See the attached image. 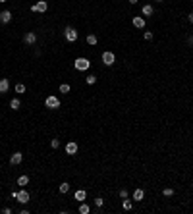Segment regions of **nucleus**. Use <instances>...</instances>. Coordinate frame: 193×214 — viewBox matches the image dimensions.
I'll use <instances>...</instances> for the list:
<instances>
[{
  "instance_id": "nucleus-1",
  "label": "nucleus",
  "mask_w": 193,
  "mask_h": 214,
  "mask_svg": "<svg viewBox=\"0 0 193 214\" xmlns=\"http://www.w3.org/2000/svg\"><path fill=\"white\" fill-rule=\"evenodd\" d=\"M47 10H48V2L47 0H39V2H35L31 6V12H37V14H44Z\"/></svg>"
},
{
  "instance_id": "nucleus-2",
  "label": "nucleus",
  "mask_w": 193,
  "mask_h": 214,
  "mask_svg": "<svg viewBox=\"0 0 193 214\" xmlns=\"http://www.w3.org/2000/svg\"><path fill=\"white\" fill-rule=\"evenodd\" d=\"M44 106H47V108H50V110L60 108V100H58V97H54V94L47 97V98H44Z\"/></svg>"
},
{
  "instance_id": "nucleus-3",
  "label": "nucleus",
  "mask_w": 193,
  "mask_h": 214,
  "mask_svg": "<svg viewBox=\"0 0 193 214\" xmlns=\"http://www.w3.org/2000/svg\"><path fill=\"white\" fill-rule=\"evenodd\" d=\"M64 37H66L68 43H75V41H77V31L73 29V27H66V29H64Z\"/></svg>"
},
{
  "instance_id": "nucleus-4",
  "label": "nucleus",
  "mask_w": 193,
  "mask_h": 214,
  "mask_svg": "<svg viewBox=\"0 0 193 214\" xmlns=\"http://www.w3.org/2000/svg\"><path fill=\"white\" fill-rule=\"evenodd\" d=\"M73 66H75V69H79V72H85V69H89V66H91V62L87 58H77L73 62Z\"/></svg>"
},
{
  "instance_id": "nucleus-5",
  "label": "nucleus",
  "mask_w": 193,
  "mask_h": 214,
  "mask_svg": "<svg viewBox=\"0 0 193 214\" xmlns=\"http://www.w3.org/2000/svg\"><path fill=\"white\" fill-rule=\"evenodd\" d=\"M114 62H116V56H114V52H110V50L102 52V64H104V66H112Z\"/></svg>"
},
{
  "instance_id": "nucleus-6",
  "label": "nucleus",
  "mask_w": 193,
  "mask_h": 214,
  "mask_svg": "<svg viewBox=\"0 0 193 214\" xmlns=\"http://www.w3.org/2000/svg\"><path fill=\"white\" fill-rule=\"evenodd\" d=\"M16 199H18L19 204H27V203H29V193H27L25 189H21L19 193H16Z\"/></svg>"
},
{
  "instance_id": "nucleus-7",
  "label": "nucleus",
  "mask_w": 193,
  "mask_h": 214,
  "mask_svg": "<svg viewBox=\"0 0 193 214\" xmlns=\"http://www.w3.org/2000/svg\"><path fill=\"white\" fill-rule=\"evenodd\" d=\"M23 43H25V44H35L37 43V35L33 31L25 33V35H23Z\"/></svg>"
},
{
  "instance_id": "nucleus-8",
  "label": "nucleus",
  "mask_w": 193,
  "mask_h": 214,
  "mask_svg": "<svg viewBox=\"0 0 193 214\" xmlns=\"http://www.w3.org/2000/svg\"><path fill=\"white\" fill-rule=\"evenodd\" d=\"M131 23H133V27H137V29H143V27H145V18L135 15V18L131 19Z\"/></svg>"
},
{
  "instance_id": "nucleus-9",
  "label": "nucleus",
  "mask_w": 193,
  "mask_h": 214,
  "mask_svg": "<svg viewBox=\"0 0 193 214\" xmlns=\"http://www.w3.org/2000/svg\"><path fill=\"white\" fill-rule=\"evenodd\" d=\"M153 14H155V8L151 6V4H145L143 10H141V15H143V18H151Z\"/></svg>"
},
{
  "instance_id": "nucleus-10",
  "label": "nucleus",
  "mask_w": 193,
  "mask_h": 214,
  "mask_svg": "<svg viewBox=\"0 0 193 214\" xmlns=\"http://www.w3.org/2000/svg\"><path fill=\"white\" fill-rule=\"evenodd\" d=\"M10 21H12V12L10 10L0 12V23H10Z\"/></svg>"
},
{
  "instance_id": "nucleus-11",
  "label": "nucleus",
  "mask_w": 193,
  "mask_h": 214,
  "mask_svg": "<svg viewBox=\"0 0 193 214\" xmlns=\"http://www.w3.org/2000/svg\"><path fill=\"white\" fill-rule=\"evenodd\" d=\"M21 160H23V154L21 153H14V154L10 156V164H14V166L21 164Z\"/></svg>"
},
{
  "instance_id": "nucleus-12",
  "label": "nucleus",
  "mask_w": 193,
  "mask_h": 214,
  "mask_svg": "<svg viewBox=\"0 0 193 214\" xmlns=\"http://www.w3.org/2000/svg\"><path fill=\"white\" fill-rule=\"evenodd\" d=\"M66 153H68V154H75V153H77V143H75V141L66 143Z\"/></svg>"
},
{
  "instance_id": "nucleus-13",
  "label": "nucleus",
  "mask_w": 193,
  "mask_h": 214,
  "mask_svg": "<svg viewBox=\"0 0 193 214\" xmlns=\"http://www.w3.org/2000/svg\"><path fill=\"white\" fill-rule=\"evenodd\" d=\"M143 197H145V191H143L141 187H137L133 191V201H143Z\"/></svg>"
},
{
  "instance_id": "nucleus-14",
  "label": "nucleus",
  "mask_w": 193,
  "mask_h": 214,
  "mask_svg": "<svg viewBox=\"0 0 193 214\" xmlns=\"http://www.w3.org/2000/svg\"><path fill=\"white\" fill-rule=\"evenodd\" d=\"M85 197H87V193H85V189H77L75 191V201H79V203H83Z\"/></svg>"
},
{
  "instance_id": "nucleus-15",
  "label": "nucleus",
  "mask_w": 193,
  "mask_h": 214,
  "mask_svg": "<svg viewBox=\"0 0 193 214\" xmlns=\"http://www.w3.org/2000/svg\"><path fill=\"white\" fill-rule=\"evenodd\" d=\"M8 89H10V81L8 79H0V93H8Z\"/></svg>"
},
{
  "instance_id": "nucleus-16",
  "label": "nucleus",
  "mask_w": 193,
  "mask_h": 214,
  "mask_svg": "<svg viewBox=\"0 0 193 214\" xmlns=\"http://www.w3.org/2000/svg\"><path fill=\"white\" fill-rule=\"evenodd\" d=\"M10 108H12V110H19V108H21L19 98H12V100H10Z\"/></svg>"
},
{
  "instance_id": "nucleus-17",
  "label": "nucleus",
  "mask_w": 193,
  "mask_h": 214,
  "mask_svg": "<svg viewBox=\"0 0 193 214\" xmlns=\"http://www.w3.org/2000/svg\"><path fill=\"white\" fill-rule=\"evenodd\" d=\"M27 183H29V176H19V178H18V185H21V187H25Z\"/></svg>"
},
{
  "instance_id": "nucleus-18",
  "label": "nucleus",
  "mask_w": 193,
  "mask_h": 214,
  "mask_svg": "<svg viewBox=\"0 0 193 214\" xmlns=\"http://www.w3.org/2000/svg\"><path fill=\"white\" fill-rule=\"evenodd\" d=\"M79 212H81V214H89V212H91V208H89V204L81 203V204H79Z\"/></svg>"
},
{
  "instance_id": "nucleus-19",
  "label": "nucleus",
  "mask_w": 193,
  "mask_h": 214,
  "mask_svg": "<svg viewBox=\"0 0 193 214\" xmlns=\"http://www.w3.org/2000/svg\"><path fill=\"white\" fill-rule=\"evenodd\" d=\"M58 191H60V193H68V191H70V183H68V182H64V183H60V187H58Z\"/></svg>"
},
{
  "instance_id": "nucleus-20",
  "label": "nucleus",
  "mask_w": 193,
  "mask_h": 214,
  "mask_svg": "<svg viewBox=\"0 0 193 214\" xmlns=\"http://www.w3.org/2000/svg\"><path fill=\"white\" fill-rule=\"evenodd\" d=\"M122 207H124V210H131V208H133V203H131L129 199H126L124 203H122Z\"/></svg>"
},
{
  "instance_id": "nucleus-21",
  "label": "nucleus",
  "mask_w": 193,
  "mask_h": 214,
  "mask_svg": "<svg viewBox=\"0 0 193 214\" xmlns=\"http://www.w3.org/2000/svg\"><path fill=\"white\" fill-rule=\"evenodd\" d=\"M87 43L91 44V46H93V44H97V35H93V33H91V35H87Z\"/></svg>"
},
{
  "instance_id": "nucleus-22",
  "label": "nucleus",
  "mask_w": 193,
  "mask_h": 214,
  "mask_svg": "<svg viewBox=\"0 0 193 214\" xmlns=\"http://www.w3.org/2000/svg\"><path fill=\"white\" fill-rule=\"evenodd\" d=\"M16 93H19V94L25 93V85H23V83H18V85H16Z\"/></svg>"
},
{
  "instance_id": "nucleus-23",
  "label": "nucleus",
  "mask_w": 193,
  "mask_h": 214,
  "mask_svg": "<svg viewBox=\"0 0 193 214\" xmlns=\"http://www.w3.org/2000/svg\"><path fill=\"white\" fill-rule=\"evenodd\" d=\"M60 93H64V94L70 93V85L68 83H62V85H60Z\"/></svg>"
},
{
  "instance_id": "nucleus-24",
  "label": "nucleus",
  "mask_w": 193,
  "mask_h": 214,
  "mask_svg": "<svg viewBox=\"0 0 193 214\" xmlns=\"http://www.w3.org/2000/svg\"><path fill=\"white\" fill-rule=\"evenodd\" d=\"M162 193H164V197H172V195H174V189H172V187H166Z\"/></svg>"
},
{
  "instance_id": "nucleus-25",
  "label": "nucleus",
  "mask_w": 193,
  "mask_h": 214,
  "mask_svg": "<svg viewBox=\"0 0 193 214\" xmlns=\"http://www.w3.org/2000/svg\"><path fill=\"white\" fill-rule=\"evenodd\" d=\"M87 83L89 85H95L97 83V75H87Z\"/></svg>"
},
{
  "instance_id": "nucleus-26",
  "label": "nucleus",
  "mask_w": 193,
  "mask_h": 214,
  "mask_svg": "<svg viewBox=\"0 0 193 214\" xmlns=\"http://www.w3.org/2000/svg\"><path fill=\"white\" fill-rule=\"evenodd\" d=\"M102 204H104V199H101V197L95 199V207H97V208H102Z\"/></svg>"
},
{
  "instance_id": "nucleus-27",
  "label": "nucleus",
  "mask_w": 193,
  "mask_h": 214,
  "mask_svg": "<svg viewBox=\"0 0 193 214\" xmlns=\"http://www.w3.org/2000/svg\"><path fill=\"white\" fill-rule=\"evenodd\" d=\"M143 39H145V41H153V33H151V31H145V33H143Z\"/></svg>"
},
{
  "instance_id": "nucleus-28",
  "label": "nucleus",
  "mask_w": 193,
  "mask_h": 214,
  "mask_svg": "<svg viewBox=\"0 0 193 214\" xmlns=\"http://www.w3.org/2000/svg\"><path fill=\"white\" fill-rule=\"evenodd\" d=\"M50 147H52V149H58V147H60V141H58V139H52V141H50Z\"/></svg>"
},
{
  "instance_id": "nucleus-29",
  "label": "nucleus",
  "mask_w": 193,
  "mask_h": 214,
  "mask_svg": "<svg viewBox=\"0 0 193 214\" xmlns=\"http://www.w3.org/2000/svg\"><path fill=\"white\" fill-rule=\"evenodd\" d=\"M120 197L122 199H128V189H120Z\"/></svg>"
},
{
  "instance_id": "nucleus-30",
  "label": "nucleus",
  "mask_w": 193,
  "mask_h": 214,
  "mask_svg": "<svg viewBox=\"0 0 193 214\" xmlns=\"http://www.w3.org/2000/svg\"><path fill=\"white\" fill-rule=\"evenodd\" d=\"M187 43H189L191 46H193V35H189V39H187Z\"/></svg>"
},
{
  "instance_id": "nucleus-31",
  "label": "nucleus",
  "mask_w": 193,
  "mask_h": 214,
  "mask_svg": "<svg viewBox=\"0 0 193 214\" xmlns=\"http://www.w3.org/2000/svg\"><path fill=\"white\" fill-rule=\"evenodd\" d=\"M189 23H193V14H189Z\"/></svg>"
},
{
  "instance_id": "nucleus-32",
  "label": "nucleus",
  "mask_w": 193,
  "mask_h": 214,
  "mask_svg": "<svg viewBox=\"0 0 193 214\" xmlns=\"http://www.w3.org/2000/svg\"><path fill=\"white\" fill-rule=\"evenodd\" d=\"M139 2V0H129V4H137Z\"/></svg>"
},
{
  "instance_id": "nucleus-33",
  "label": "nucleus",
  "mask_w": 193,
  "mask_h": 214,
  "mask_svg": "<svg viewBox=\"0 0 193 214\" xmlns=\"http://www.w3.org/2000/svg\"><path fill=\"white\" fill-rule=\"evenodd\" d=\"M0 2H6V0H0Z\"/></svg>"
},
{
  "instance_id": "nucleus-34",
  "label": "nucleus",
  "mask_w": 193,
  "mask_h": 214,
  "mask_svg": "<svg viewBox=\"0 0 193 214\" xmlns=\"http://www.w3.org/2000/svg\"><path fill=\"white\" fill-rule=\"evenodd\" d=\"M158 2H160V0H158Z\"/></svg>"
}]
</instances>
